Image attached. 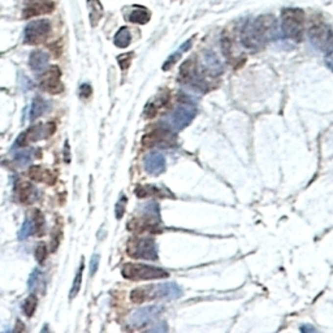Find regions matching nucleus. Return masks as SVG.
<instances>
[{
    "label": "nucleus",
    "instance_id": "6e6552de",
    "mask_svg": "<svg viewBox=\"0 0 333 333\" xmlns=\"http://www.w3.org/2000/svg\"><path fill=\"white\" fill-rule=\"evenodd\" d=\"M254 25L262 35V38L264 39L265 43L276 38L277 35V21L272 15H262L253 20Z\"/></svg>",
    "mask_w": 333,
    "mask_h": 333
},
{
    "label": "nucleus",
    "instance_id": "ddd939ff",
    "mask_svg": "<svg viewBox=\"0 0 333 333\" xmlns=\"http://www.w3.org/2000/svg\"><path fill=\"white\" fill-rule=\"evenodd\" d=\"M172 133L166 132V130H156V132L151 133V134H147V136L143 138V144L146 147H150V146H170L172 144Z\"/></svg>",
    "mask_w": 333,
    "mask_h": 333
},
{
    "label": "nucleus",
    "instance_id": "2f4dec72",
    "mask_svg": "<svg viewBox=\"0 0 333 333\" xmlns=\"http://www.w3.org/2000/svg\"><path fill=\"white\" fill-rule=\"evenodd\" d=\"M27 1H33V0H27Z\"/></svg>",
    "mask_w": 333,
    "mask_h": 333
},
{
    "label": "nucleus",
    "instance_id": "39448f33",
    "mask_svg": "<svg viewBox=\"0 0 333 333\" xmlns=\"http://www.w3.org/2000/svg\"><path fill=\"white\" fill-rule=\"evenodd\" d=\"M128 254L136 259L158 261V247L152 238H134L128 243Z\"/></svg>",
    "mask_w": 333,
    "mask_h": 333
},
{
    "label": "nucleus",
    "instance_id": "4be33fe9",
    "mask_svg": "<svg viewBox=\"0 0 333 333\" xmlns=\"http://www.w3.org/2000/svg\"><path fill=\"white\" fill-rule=\"evenodd\" d=\"M33 233H35V227H34V221L30 219H26L25 220V223L23 224V227H21V229H20V233H19V238L21 239V241H24V239L29 238Z\"/></svg>",
    "mask_w": 333,
    "mask_h": 333
},
{
    "label": "nucleus",
    "instance_id": "2eb2a0df",
    "mask_svg": "<svg viewBox=\"0 0 333 333\" xmlns=\"http://www.w3.org/2000/svg\"><path fill=\"white\" fill-rule=\"evenodd\" d=\"M47 63H48V55L43 51H34L29 57V65L34 72L45 71Z\"/></svg>",
    "mask_w": 333,
    "mask_h": 333
},
{
    "label": "nucleus",
    "instance_id": "a211bd4d",
    "mask_svg": "<svg viewBox=\"0 0 333 333\" xmlns=\"http://www.w3.org/2000/svg\"><path fill=\"white\" fill-rule=\"evenodd\" d=\"M150 17H151L150 12H148L147 9H144V8H137V9H134V11L129 15V20H130V23H134V24L148 23Z\"/></svg>",
    "mask_w": 333,
    "mask_h": 333
},
{
    "label": "nucleus",
    "instance_id": "9b49d317",
    "mask_svg": "<svg viewBox=\"0 0 333 333\" xmlns=\"http://www.w3.org/2000/svg\"><path fill=\"white\" fill-rule=\"evenodd\" d=\"M162 310H163V309L160 306L144 307V309L134 311V314H133L132 318H130V322H132V324H134V326L138 327L144 326V324H147V323H150L151 320H154V319L162 312Z\"/></svg>",
    "mask_w": 333,
    "mask_h": 333
},
{
    "label": "nucleus",
    "instance_id": "1a4fd4ad",
    "mask_svg": "<svg viewBox=\"0 0 333 333\" xmlns=\"http://www.w3.org/2000/svg\"><path fill=\"white\" fill-rule=\"evenodd\" d=\"M41 87L47 93L59 94L63 91V83L60 81V69L57 67H49L41 77Z\"/></svg>",
    "mask_w": 333,
    "mask_h": 333
},
{
    "label": "nucleus",
    "instance_id": "0eeeda50",
    "mask_svg": "<svg viewBox=\"0 0 333 333\" xmlns=\"http://www.w3.org/2000/svg\"><path fill=\"white\" fill-rule=\"evenodd\" d=\"M241 42L247 49H251V51H258L267 45L264 39L262 38V35L259 34V31L257 30L253 21H247L243 25L242 30H241Z\"/></svg>",
    "mask_w": 333,
    "mask_h": 333
},
{
    "label": "nucleus",
    "instance_id": "412c9836",
    "mask_svg": "<svg viewBox=\"0 0 333 333\" xmlns=\"http://www.w3.org/2000/svg\"><path fill=\"white\" fill-rule=\"evenodd\" d=\"M29 176H30L33 180H37V181H48V177H53L52 174L49 173L48 170L43 169L42 166H31L30 170H29Z\"/></svg>",
    "mask_w": 333,
    "mask_h": 333
},
{
    "label": "nucleus",
    "instance_id": "4468645a",
    "mask_svg": "<svg viewBox=\"0 0 333 333\" xmlns=\"http://www.w3.org/2000/svg\"><path fill=\"white\" fill-rule=\"evenodd\" d=\"M193 116V111L190 110L189 107L180 106L174 110V112L170 116V122H172L174 128L181 129L189 124Z\"/></svg>",
    "mask_w": 333,
    "mask_h": 333
},
{
    "label": "nucleus",
    "instance_id": "5701e85b",
    "mask_svg": "<svg viewBox=\"0 0 333 333\" xmlns=\"http://www.w3.org/2000/svg\"><path fill=\"white\" fill-rule=\"evenodd\" d=\"M35 309H37V297L35 295L27 297L23 305L24 314L26 315V316H31V315L34 314Z\"/></svg>",
    "mask_w": 333,
    "mask_h": 333
},
{
    "label": "nucleus",
    "instance_id": "b1692460",
    "mask_svg": "<svg viewBox=\"0 0 333 333\" xmlns=\"http://www.w3.org/2000/svg\"><path fill=\"white\" fill-rule=\"evenodd\" d=\"M83 267H85V263H83V261H82V262H81L80 269H78V272H77V275H76V279H74V283H73L72 290H71V298H74V297H76L77 293H78V291H80L81 281H82Z\"/></svg>",
    "mask_w": 333,
    "mask_h": 333
},
{
    "label": "nucleus",
    "instance_id": "f03ea898",
    "mask_svg": "<svg viewBox=\"0 0 333 333\" xmlns=\"http://www.w3.org/2000/svg\"><path fill=\"white\" fill-rule=\"evenodd\" d=\"M305 13L298 8H285L281 12V30L283 34L293 42H301L303 37Z\"/></svg>",
    "mask_w": 333,
    "mask_h": 333
},
{
    "label": "nucleus",
    "instance_id": "a878e982",
    "mask_svg": "<svg viewBox=\"0 0 333 333\" xmlns=\"http://www.w3.org/2000/svg\"><path fill=\"white\" fill-rule=\"evenodd\" d=\"M41 277H42V273L39 269H34V272L31 273L30 277H29V283H27V286H29V289L30 290H34V289H37V286H38L39 281H41Z\"/></svg>",
    "mask_w": 333,
    "mask_h": 333
},
{
    "label": "nucleus",
    "instance_id": "7ed1b4c3",
    "mask_svg": "<svg viewBox=\"0 0 333 333\" xmlns=\"http://www.w3.org/2000/svg\"><path fill=\"white\" fill-rule=\"evenodd\" d=\"M122 276L128 280L140 281V280H155V279H166L168 277V272L164 269L152 267L147 264H125L122 267Z\"/></svg>",
    "mask_w": 333,
    "mask_h": 333
},
{
    "label": "nucleus",
    "instance_id": "aec40b11",
    "mask_svg": "<svg viewBox=\"0 0 333 333\" xmlns=\"http://www.w3.org/2000/svg\"><path fill=\"white\" fill-rule=\"evenodd\" d=\"M87 5L90 8V19L93 21V25H95L103 15L102 4L99 3V0H87Z\"/></svg>",
    "mask_w": 333,
    "mask_h": 333
},
{
    "label": "nucleus",
    "instance_id": "9d476101",
    "mask_svg": "<svg viewBox=\"0 0 333 333\" xmlns=\"http://www.w3.org/2000/svg\"><path fill=\"white\" fill-rule=\"evenodd\" d=\"M53 8H55V4L51 0H33V1H29V5L24 9L23 17L24 19H30V17H35V16L51 13Z\"/></svg>",
    "mask_w": 333,
    "mask_h": 333
},
{
    "label": "nucleus",
    "instance_id": "7c9ffc66",
    "mask_svg": "<svg viewBox=\"0 0 333 333\" xmlns=\"http://www.w3.org/2000/svg\"><path fill=\"white\" fill-rule=\"evenodd\" d=\"M80 93H81V96H83V98H87V96H90V93H91L90 86H89L87 83H83L82 86L80 87Z\"/></svg>",
    "mask_w": 333,
    "mask_h": 333
},
{
    "label": "nucleus",
    "instance_id": "423d86ee",
    "mask_svg": "<svg viewBox=\"0 0 333 333\" xmlns=\"http://www.w3.org/2000/svg\"><path fill=\"white\" fill-rule=\"evenodd\" d=\"M51 31V24L47 20H37L27 24L25 27V43L38 45L45 42Z\"/></svg>",
    "mask_w": 333,
    "mask_h": 333
},
{
    "label": "nucleus",
    "instance_id": "393cba45",
    "mask_svg": "<svg viewBox=\"0 0 333 333\" xmlns=\"http://www.w3.org/2000/svg\"><path fill=\"white\" fill-rule=\"evenodd\" d=\"M31 155H33V150H27V151L19 152V154H16L15 160L19 164H21V166H25V164H27L31 159H33V156Z\"/></svg>",
    "mask_w": 333,
    "mask_h": 333
},
{
    "label": "nucleus",
    "instance_id": "bb28decb",
    "mask_svg": "<svg viewBox=\"0 0 333 333\" xmlns=\"http://www.w3.org/2000/svg\"><path fill=\"white\" fill-rule=\"evenodd\" d=\"M46 257H47V246H46L45 243H39L38 247L35 249V258H37V261L39 263H43Z\"/></svg>",
    "mask_w": 333,
    "mask_h": 333
},
{
    "label": "nucleus",
    "instance_id": "f3484780",
    "mask_svg": "<svg viewBox=\"0 0 333 333\" xmlns=\"http://www.w3.org/2000/svg\"><path fill=\"white\" fill-rule=\"evenodd\" d=\"M130 41H132V35H130L129 27L126 26L121 27V29L116 33L114 39L115 46L119 47V48H125V47H128V46L130 45Z\"/></svg>",
    "mask_w": 333,
    "mask_h": 333
},
{
    "label": "nucleus",
    "instance_id": "dca6fc26",
    "mask_svg": "<svg viewBox=\"0 0 333 333\" xmlns=\"http://www.w3.org/2000/svg\"><path fill=\"white\" fill-rule=\"evenodd\" d=\"M19 195L21 202H26V203H31V202L35 201V197H37V191L30 184L27 182H23L21 185L19 186Z\"/></svg>",
    "mask_w": 333,
    "mask_h": 333
},
{
    "label": "nucleus",
    "instance_id": "f257e3e1",
    "mask_svg": "<svg viewBox=\"0 0 333 333\" xmlns=\"http://www.w3.org/2000/svg\"><path fill=\"white\" fill-rule=\"evenodd\" d=\"M181 295V290L173 283H164L158 285H147L134 289L130 294V299L134 303H143L150 299H174Z\"/></svg>",
    "mask_w": 333,
    "mask_h": 333
},
{
    "label": "nucleus",
    "instance_id": "c85d7f7f",
    "mask_svg": "<svg viewBox=\"0 0 333 333\" xmlns=\"http://www.w3.org/2000/svg\"><path fill=\"white\" fill-rule=\"evenodd\" d=\"M130 59H132V55L130 53H125V55H121L119 56V64L121 67L122 69H126L130 65Z\"/></svg>",
    "mask_w": 333,
    "mask_h": 333
},
{
    "label": "nucleus",
    "instance_id": "f8f14e48",
    "mask_svg": "<svg viewBox=\"0 0 333 333\" xmlns=\"http://www.w3.org/2000/svg\"><path fill=\"white\" fill-rule=\"evenodd\" d=\"M146 172L150 174H160L166 169V158L160 152H151L143 160Z\"/></svg>",
    "mask_w": 333,
    "mask_h": 333
},
{
    "label": "nucleus",
    "instance_id": "20e7f679",
    "mask_svg": "<svg viewBox=\"0 0 333 333\" xmlns=\"http://www.w3.org/2000/svg\"><path fill=\"white\" fill-rule=\"evenodd\" d=\"M309 38L320 51H333V29L324 23H315L309 29Z\"/></svg>",
    "mask_w": 333,
    "mask_h": 333
},
{
    "label": "nucleus",
    "instance_id": "6ab92c4d",
    "mask_svg": "<svg viewBox=\"0 0 333 333\" xmlns=\"http://www.w3.org/2000/svg\"><path fill=\"white\" fill-rule=\"evenodd\" d=\"M46 111H47V102H46L45 99L39 98V96L38 98H35L33 104H31L30 119L31 120H34V119L39 118V116H42V115L45 114Z\"/></svg>",
    "mask_w": 333,
    "mask_h": 333
},
{
    "label": "nucleus",
    "instance_id": "cd10ccee",
    "mask_svg": "<svg viewBox=\"0 0 333 333\" xmlns=\"http://www.w3.org/2000/svg\"><path fill=\"white\" fill-rule=\"evenodd\" d=\"M125 205H126V197L122 194L121 198L119 199L118 205H116V210H115V214H116V217H118V219H121L122 215H124Z\"/></svg>",
    "mask_w": 333,
    "mask_h": 333
},
{
    "label": "nucleus",
    "instance_id": "c756f323",
    "mask_svg": "<svg viewBox=\"0 0 333 333\" xmlns=\"http://www.w3.org/2000/svg\"><path fill=\"white\" fill-rule=\"evenodd\" d=\"M98 265H99V255H93V258H91V263H90V271H91V275H94L95 272H96V269H98Z\"/></svg>",
    "mask_w": 333,
    "mask_h": 333
}]
</instances>
